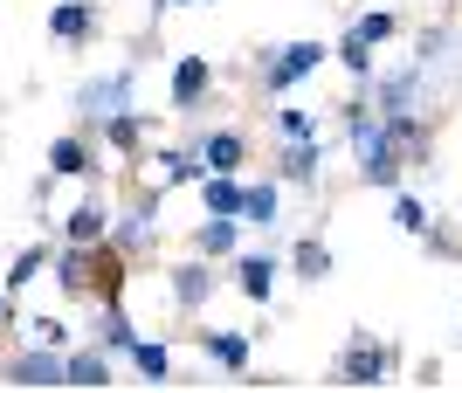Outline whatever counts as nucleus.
Here are the masks:
<instances>
[{
  "mask_svg": "<svg viewBox=\"0 0 462 393\" xmlns=\"http://www.w3.org/2000/svg\"><path fill=\"white\" fill-rule=\"evenodd\" d=\"M346 138H352V159H359V179L393 194V187H401V173H407V159H401V145H393V132L373 118L366 90H359V97H346Z\"/></svg>",
  "mask_w": 462,
  "mask_h": 393,
  "instance_id": "obj_1",
  "label": "nucleus"
},
{
  "mask_svg": "<svg viewBox=\"0 0 462 393\" xmlns=\"http://www.w3.org/2000/svg\"><path fill=\"white\" fill-rule=\"evenodd\" d=\"M393 366H401V352H393L380 332H366V324H359V332L346 338V352L331 359V387H386V379H393Z\"/></svg>",
  "mask_w": 462,
  "mask_h": 393,
  "instance_id": "obj_2",
  "label": "nucleus"
},
{
  "mask_svg": "<svg viewBox=\"0 0 462 393\" xmlns=\"http://www.w3.org/2000/svg\"><path fill=\"white\" fill-rule=\"evenodd\" d=\"M366 104H373V118H407V111H421V104H428V69H421V62L373 69V77H366Z\"/></svg>",
  "mask_w": 462,
  "mask_h": 393,
  "instance_id": "obj_3",
  "label": "nucleus"
},
{
  "mask_svg": "<svg viewBox=\"0 0 462 393\" xmlns=\"http://www.w3.org/2000/svg\"><path fill=\"white\" fill-rule=\"evenodd\" d=\"M325 56H331L325 41H283V49H270V56L255 62V77H263V90H270V97H290L304 77H318V69H325Z\"/></svg>",
  "mask_w": 462,
  "mask_h": 393,
  "instance_id": "obj_4",
  "label": "nucleus"
},
{
  "mask_svg": "<svg viewBox=\"0 0 462 393\" xmlns=\"http://www.w3.org/2000/svg\"><path fill=\"white\" fill-rule=\"evenodd\" d=\"M214 290H221V270H214L208 256H187L166 270V297H173V311L180 317H200L214 304Z\"/></svg>",
  "mask_w": 462,
  "mask_h": 393,
  "instance_id": "obj_5",
  "label": "nucleus"
},
{
  "mask_svg": "<svg viewBox=\"0 0 462 393\" xmlns=\"http://www.w3.org/2000/svg\"><path fill=\"white\" fill-rule=\"evenodd\" d=\"M132 90H138V69H111V77L77 83V118H83V132H97L111 111H125V104H132Z\"/></svg>",
  "mask_w": 462,
  "mask_h": 393,
  "instance_id": "obj_6",
  "label": "nucleus"
},
{
  "mask_svg": "<svg viewBox=\"0 0 462 393\" xmlns=\"http://www.w3.org/2000/svg\"><path fill=\"white\" fill-rule=\"evenodd\" d=\"M0 387H62V352H56V345H28V338H21L14 352L0 359Z\"/></svg>",
  "mask_w": 462,
  "mask_h": 393,
  "instance_id": "obj_7",
  "label": "nucleus"
},
{
  "mask_svg": "<svg viewBox=\"0 0 462 393\" xmlns=\"http://www.w3.org/2000/svg\"><path fill=\"white\" fill-rule=\"evenodd\" d=\"M208 90H214V62L208 56H180L173 62V83H166V111L193 118V111L208 104Z\"/></svg>",
  "mask_w": 462,
  "mask_h": 393,
  "instance_id": "obj_8",
  "label": "nucleus"
},
{
  "mask_svg": "<svg viewBox=\"0 0 462 393\" xmlns=\"http://www.w3.org/2000/svg\"><path fill=\"white\" fill-rule=\"evenodd\" d=\"M117 352H104V345H97V338H90V345H69V352H62V387H117Z\"/></svg>",
  "mask_w": 462,
  "mask_h": 393,
  "instance_id": "obj_9",
  "label": "nucleus"
},
{
  "mask_svg": "<svg viewBox=\"0 0 462 393\" xmlns=\"http://www.w3.org/2000/svg\"><path fill=\"white\" fill-rule=\"evenodd\" d=\"M97 28H104V7H97V0H56V7H49V35H56L62 49H83Z\"/></svg>",
  "mask_w": 462,
  "mask_h": 393,
  "instance_id": "obj_10",
  "label": "nucleus"
},
{
  "mask_svg": "<svg viewBox=\"0 0 462 393\" xmlns=\"http://www.w3.org/2000/svg\"><path fill=\"white\" fill-rule=\"evenodd\" d=\"M276 283H283V256H270V249L242 256V249H235V290L249 297V304H270Z\"/></svg>",
  "mask_w": 462,
  "mask_h": 393,
  "instance_id": "obj_11",
  "label": "nucleus"
},
{
  "mask_svg": "<svg viewBox=\"0 0 462 393\" xmlns=\"http://www.w3.org/2000/svg\"><path fill=\"white\" fill-rule=\"evenodd\" d=\"M97 132H104V145H111V152L125 159V166H138V159H145V138H152V118L125 104V111H111V118L97 124Z\"/></svg>",
  "mask_w": 462,
  "mask_h": 393,
  "instance_id": "obj_12",
  "label": "nucleus"
},
{
  "mask_svg": "<svg viewBox=\"0 0 462 393\" xmlns=\"http://www.w3.org/2000/svg\"><path fill=\"white\" fill-rule=\"evenodd\" d=\"M318 173H325V138H283L276 179H283V187H318Z\"/></svg>",
  "mask_w": 462,
  "mask_h": 393,
  "instance_id": "obj_13",
  "label": "nucleus"
},
{
  "mask_svg": "<svg viewBox=\"0 0 462 393\" xmlns=\"http://www.w3.org/2000/svg\"><path fill=\"white\" fill-rule=\"evenodd\" d=\"M193 152H200V173H242V166H249V138L235 132V124H221V132H208Z\"/></svg>",
  "mask_w": 462,
  "mask_h": 393,
  "instance_id": "obj_14",
  "label": "nucleus"
},
{
  "mask_svg": "<svg viewBox=\"0 0 462 393\" xmlns=\"http://www.w3.org/2000/svg\"><path fill=\"white\" fill-rule=\"evenodd\" d=\"M193 345H200V352H208V366H221V373H249V332L200 324V332H193Z\"/></svg>",
  "mask_w": 462,
  "mask_h": 393,
  "instance_id": "obj_15",
  "label": "nucleus"
},
{
  "mask_svg": "<svg viewBox=\"0 0 462 393\" xmlns=\"http://www.w3.org/2000/svg\"><path fill=\"white\" fill-rule=\"evenodd\" d=\"M111 215H117L111 194L97 187L83 207H69V215H62V242H104V235H111Z\"/></svg>",
  "mask_w": 462,
  "mask_h": 393,
  "instance_id": "obj_16",
  "label": "nucleus"
},
{
  "mask_svg": "<svg viewBox=\"0 0 462 393\" xmlns=\"http://www.w3.org/2000/svg\"><path fill=\"white\" fill-rule=\"evenodd\" d=\"M235 249H242V221H235V215H208L200 228H193V256L235 262Z\"/></svg>",
  "mask_w": 462,
  "mask_h": 393,
  "instance_id": "obj_17",
  "label": "nucleus"
},
{
  "mask_svg": "<svg viewBox=\"0 0 462 393\" xmlns=\"http://www.w3.org/2000/svg\"><path fill=\"white\" fill-rule=\"evenodd\" d=\"M97 345L104 352H132L138 345V324H132V311H125V297H111V304H97Z\"/></svg>",
  "mask_w": 462,
  "mask_h": 393,
  "instance_id": "obj_18",
  "label": "nucleus"
},
{
  "mask_svg": "<svg viewBox=\"0 0 462 393\" xmlns=\"http://www.w3.org/2000/svg\"><path fill=\"white\" fill-rule=\"evenodd\" d=\"M90 166H104V159L90 152V138H77V132L49 138V173H56V179H83Z\"/></svg>",
  "mask_w": 462,
  "mask_h": 393,
  "instance_id": "obj_19",
  "label": "nucleus"
},
{
  "mask_svg": "<svg viewBox=\"0 0 462 393\" xmlns=\"http://www.w3.org/2000/svg\"><path fill=\"white\" fill-rule=\"evenodd\" d=\"M283 270L297 276V283H325L338 262H331V249H325V235H304V242H290V256H283Z\"/></svg>",
  "mask_w": 462,
  "mask_h": 393,
  "instance_id": "obj_20",
  "label": "nucleus"
},
{
  "mask_svg": "<svg viewBox=\"0 0 462 393\" xmlns=\"http://www.w3.org/2000/svg\"><path fill=\"white\" fill-rule=\"evenodd\" d=\"M159 187L173 194V187H200V152L193 145H159Z\"/></svg>",
  "mask_w": 462,
  "mask_h": 393,
  "instance_id": "obj_21",
  "label": "nucleus"
},
{
  "mask_svg": "<svg viewBox=\"0 0 462 393\" xmlns=\"http://www.w3.org/2000/svg\"><path fill=\"white\" fill-rule=\"evenodd\" d=\"M242 221H255V228H276V221H283V179L242 187Z\"/></svg>",
  "mask_w": 462,
  "mask_h": 393,
  "instance_id": "obj_22",
  "label": "nucleus"
},
{
  "mask_svg": "<svg viewBox=\"0 0 462 393\" xmlns=\"http://www.w3.org/2000/svg\"><path fill=\"white\" fill-rule=\"evenodd\" d=\"M200 207L242 221V173H200Z\"/></svg>",
  "mask_w": 462,
  "mask_h": 393,
  "instance_id": "obj_23",
  "label": "nucleus"
},
{
  "mask_svg": "<svg viewBox=\"0 0 462 393\" xmlns=\"http://www.w3.org/2000/svg\"><path fill=\"white\" fill-rule=\"evenodd\" d=\"M125 359H132V366L152 379V387H166V379H173V345H166V338H138Z\"/></svg>",
  "mask_w": 462,
  "mask_h": 393,
  "instance_id": "obj_24",
  "label": "nucleus"
},
{
  "mask_svg": "<svg viewBox=\"0 0 462 393\" xmlns=\"http://www.w3.org/2000/svg\"><path fill=\"white\" fill-rule=\"evenodd\" d=\"M352 35L373 41V49H386V41L401 35V14H393V7H366V14H352Z\"/></svg>",
  "mask_w": 462,
  "mask_h": 393,
  "instance_id": "obj_25",
  "label": "nucleus"
},
{
  "mask_svg": "<svg viewBox=\"0 0 462 393\" xmlns=\"http://www.w3.org/2000/svg\"><path fill=\"white\" fill-rule=\"evenodd\" d=\"M331 56L346 62V77H352V83H366L373 69H380V56H373V41H359V35H352V28H346V35H338V49H331Z\"/></svg>",
  "mask_w": 462,
  "mask_h": 393,
  "instance_id": "obj_26",
  "label": "nucleus"
},
{
  "mask_svg": "<svg viewBox=\"0 0 462 393\" xmlns=\"http://www.w3.org/2000/svg\"><path fill=\"white\" fill-rule=\"evenodd\" d=\"M14 324H21V338H28V345H56V352H69V324H62V317L35 311V317H14Z\"/></svg>",
  "mask_w": 462,
  "mask_h": 393,
  "instance_id": "obj_27",
  "label": "nucleus"
},
{
  "mask_svg": "<svg viewBox=\"0 0 462 393\" xmlns=\"http://www.w3.org/2000/svg\"><path fill=\"white\" fill-rule=\"evenodd\" d=\"M49 256H56L49 242H28V249L14 256V270H7V290H28V283H35V276L49 270Z\"/></svg>",
  "mask_w": 462,
  "mask_h": 393,
  "instance_id": "obj_28",
  "label": "nucleus"
},
{
  "mask_svg": "<svg viewBox=\"0 0 462 393\" xmlns=\"http://www.w3.org/2000/svg\"><path fill=\"white\" fill-rule=\"evenodd\" d=\"M393 221H401L407 235H421V228H428V200H414V194H401V187H393Z\"/></svg>",
  "mask_w": 462,
  "mask_h": 393,
  "instance_id": "obj_29",
  "label": "nucleus"
},
{
  "mask_svg": "<svg viewBox=\"0 0 462 393\" xmlns=\"http://www.w3.org/2000/svg\"><path fill=\"white\" fill-rule=\"evenodd\" d=\"M276 132H283V138H318V118L297 111V104H283V111H276Z\"/></svg>",
  "mask_w": 462,
  "mask_h": 393,
  "instance_id": "obj_30",
  "label": "nucleus"
},
{
  "mask_svg": "<svg viewBox=\"0 0 462 393\" xmlns=\"http://www.w3.org/2000/svg\"><path fill=\"white\" fill-rule=\"evenodd\" d=\"M0 324H14V290L0 283Z\"/></svg>",
  "mask_w": 462,
  "mask_h": 393,
  "instance_id": "obj_31",
  "label": "nucleus"
},
{
  "mask_svg": "<svg viewBox=\"0 0 462 393\" xmlns=\"http://www.w3.org/2000/svg\"><path fill=\"white\" fill-rule=\"evenodd\" d=\"M166 7H200V0H152V21L166 14Z\"/></svg>",
  "mask_w": 462,
  "mask_h": 393,
  "instance_id": "obj_32",
  "label": "nucleus"
}]
</instances>
